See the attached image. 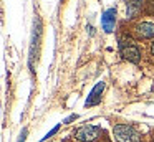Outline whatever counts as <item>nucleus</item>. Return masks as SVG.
I'll use <instances>...</instances> for the list:
<instances>
[{
    "label": "nucleus",
    "instance_id": "1",
    "mask_svg": "<svg viewBox=\"0 0 154 142\" xmlns=\"http://www.w3.org/2000/svg\"><path fill=\"white\" fill-rule=\"evenodd\" d=\"M113 137L116 139V142H141L139 132L128 124H116L114 125Z\"/></svg>",
    "mask_w": 154,
    "mask_h": 142
},
{
    "label": "nucleus",
    "instance_id": "2",
    "mask_svg": "<svg viewBox=\"0 0 154 142\" xmlns=\"http://www.w3.org/2000/svg\"><path fill=\"white\" fill-rule=\"evenodd\" d=\"M103 134V131H101L100 127H96V125H81V127H78L76 131H73V139L78 142H94L100 135Z\"/></svg>",
    "mask_w": 154,
    "mask_h": 142
},
{
    "label": "nucleus",
    "instance_id": "3",
    "mask_svg": "<svg viewBox=\"0 0 154 142\" xmlns=\"http://www.w3.org/2000/svg\"><path fill=\"white\" fill-rule=\"evenodd\" d=\"M119 50H121V56L124 59H128L129 63H139L141 61V50L137 45H134L131 40H119Z\"/></svg>",
    "mask_w": 154,
    "mask_h": 142
},
{
    "label": "nucleus",
    "instance_id": "4",
    "mask_svg": "<svg viewBox=\"0 0 154 142\" xmlns=\"http://www.w3.org/2000/svg\"><path fill=\"white\" fill-rule=\"evenodd\" d=\"M133 33L137 40H152L154 38V23L141 22L133 28Z\"/></svg>",
    "mask_w": 154,
    "mask_h": 142
},
{
    "label": "nucleus",
    "instance_id": "5",
    "mask_svg": "<svg viewBox=\"0 0 154 142\" xmlns=\"http://www.w3.org/2000/svg\"><path fill=\"white\" fill-rule=\"evenodd\" d=\"M40 35H42V22L40 18L33 20V33H32V48H30V68H33V58H35V46L40 45Z\"/></svg>",
    "mask_w": 154,
    "mask_h": 142
},
{
    "label": "nucleus",
    "instance_id": "6",
    "mask_svg": "<svg viewBox=\"0 0 154 142\" xmlns=\"http://www.w3.org/2000/svg\"><path fill=\"white\" fill-rule=\"evenodd\" d=\"M114 23H116V8H108L101 15V26L106 33H111L114 30Z\"/></svg>",
    "mask_w": 154,
    "mask_h": 142
},
{
    "label": "nucleus",
    "instance_id": "7",
    "mask_svg": "<svg viewBox=\"0 0 154 142\" xmlns=\"http://www.w3.org/2000/svg\"><path fill=\"white\" fill-rule=\"evenodd\" d=\"M103 89H104V83L103 81H98L96 84H94V88L91 89V92L88 94V99H86V102H85V106H86V107H90V106L100 104L101 94H103Z\"/></svg>",
    "mask_w": 154,
    "mask_h": 142
},
{
    "label": "nucleus",
    "instance_id": "8",
    "mask_svg": "<svg viewBox=\"0 0 154 142\" xmlns=\"http://www.w3.org/2000/svg\"><path fill=\"white\" fill-rule=\"evenodd\" d=\"M141 3L143 0H126V8H128V15L133 17L137 10L141 8Z\"/></svg>",
    "mask_w": 154,
    "mask_h": 142
},
{
    "label": "nucleus",
    "instance_id": "9",
    "mask_svg": "<svg viewBox=\"0 0 154 142\" xmlns=\"http://www.w3.org/2000/svg\"><path fill=\"white\" fill-rule=\"evenodd\" d=\"M60 127H61V124H58V125H55V127H53V129H51V131H50V132H47V134H45V135H43V137H42V142H45V140H47V139H48V137H51V135H55V134H57V132H58V131H60Z\"/></svg>",
    "mask_w": 154,
    "mask_h": 142
},
{
    "label": "nucleus",
    "instance_id": "10",
    "mask_svg": "<svg viewBox=\"0 0 154 142\" xmlns=\"http://www.w3.org/2000/svg\"><path fill=\"white\" fill-rule=\"evenodd\" d=\"M25 139H27V129H23L20 134V137H18V142H25Z\"/></svg>",
    "mask_w": 154,
    "mask_h": 142
},
{
    "label": "nucleus",
    "instance_id": "11",
    "mask_svg": "<svg viewBox=\"0 0 154 142\" xmlns=\"http://www.w3.org/2000/svg\"><path fill=\"white\" fill-rule=\"evenodd\" d=\"M75 119H78V116H76V114L70 116V117H68V119H65V124H70L71 121H75Z\"/></svg>",
    "mask_w": 154,
    "mask_h": 142
},
{
    "label": "nucleus",
    "instance_id": "12",
    "mask_svg": "<svg viewBox=\"0 0 154 142\" xmlns=\"http://www.w3.org/2000/svg\"><path fill=\"white\" fill-rule=\"evenodd\" d=\"M151 53H152V56H154V43H152V46H151Z\"/></svg>",
    "mask_w": 154,
    "mask_h": 142
}]
</instances>
